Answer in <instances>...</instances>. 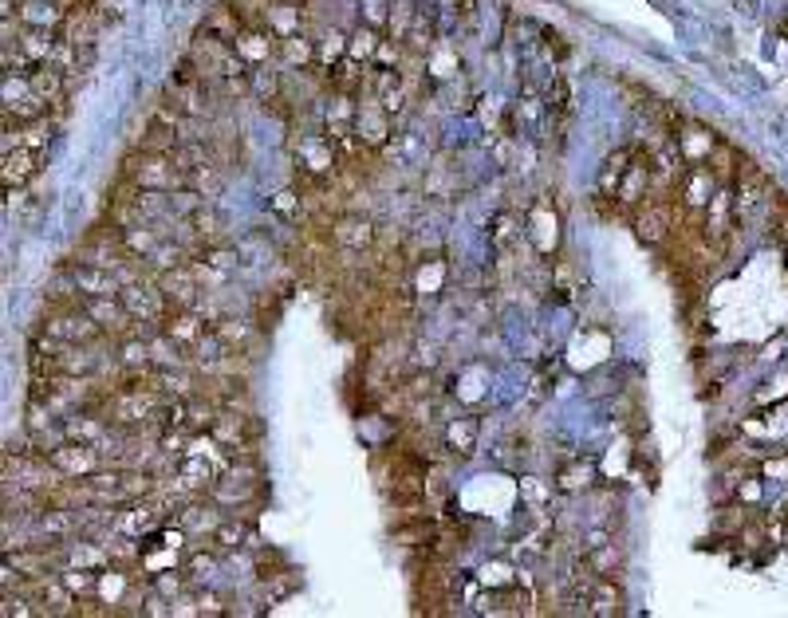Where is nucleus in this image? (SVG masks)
I'll use <instances>...</instances> for the list:
<instances>
[{"instance_id": "obj_18", "label": "nucleus", "mask_w": 788, "mask_h": 618, "mask_svg": "<svg viewBox=\"0 0 788 618\" xmlns=\"http://www.w3.org/2000/svg\"><path fill=\"white\" fill-rule=\"evenodd\" d=\"M477 433H481V422L477 418H454L450 426H446V449L450 453H458V457H469L473 449H477Z\"/></svg>"}, {"instance_id": "obj_14", "label": "nucleus", "mask_w": 788, "mask_h": 618, "mask_svg": "<svg viewBox=\"0 0 788 618\" xmlns=\"http://www.w3.org/2000/svg\"><path fill=\"white\" fill-rule=\"evenodd\" d=\"M623 615V591L603 579V575H591L588 583V618H615Z\"/></svg>"}, {"instance_id": "obj_22", "label": "nucleus", "mask_w": 788, "mask_h": 618, "mask_svg": "<svg viewBox=\"0 0 788 618\" xmlns=\"http://www.w3.org/2000/svg\"><path fill=\"white\" fill-rule=\"evenodd\" d=\"M588 485H591V465H584V461H572V465H564L556 473V493L572 496V493H584Z\"/></svg>"}, {"instance_id": "obj_16", "label": "nucleus", "mask_w": 788, "mask_h": 618, "mask_svg": "<svg viewBox=\"0 0 788 618\" xmlns=\"http://www.w3.org/2000/svg\"><path fill=\"white\" fill-rule=\"evenodd\" d=\"M678 138V146H682V158L686 162H706L710 154H714V146H718V138L710 134V130H702V126H686L674 134Z\"/></svg>"}, {"instance_id": "obj_24", "label": "nucleus", "mask_w": 788, "mask_h": 618, "mask_svg": "<svg viewBox=\"0 0 788 618\" xmlns=\"http://www.w3.org/2000/svg\"><path fill=\"white\" fill-rule=\"evenodd\" d=\"M288 567H292V563H288V559L280 556V552H272V548H268V552H257V579H272V575H280V571H288Z\"/></svg>"}, {"instance_id": "obj_12", "label": "nucleus", "mask_w": 788, "mask_h": 618, "mask_svg": "<svg viewBox=\"0 0 788 618\" xmlns=\"http://www.w3.org/2000/svg\"><path fill=\"white\" fill-rule=\"evenodd\" d=\"M714 186H718L714 170H710L706 162H690V166L682 170V182H678V201H682V209H706Z\"/></svg>"}, {"instance_id": "obj_17", "label": "nucleus", "mask_w": 788, "mask_h": 618, "mask_svg": "<svg viewBox=\"0 0 788 618\" xmlns=\"http://www.w3.org/2000/svg\"><path fill=\"white\" fill-rule=\"evenodd\" d=\"M225 166H217V162H205V166H197V170H190L186 174V186L194 189V193H201L205 201H213V197H221V189H225Z\"/></svg>"}, {"instance_id": "obj_4", "label": "nucleus", "mask_w": 788, "mask_h": 618, "mask_svg": "<svg viewBox=\"0 0 788 618\" xmlns=\"http://www.w3.org/2000/svg\"><path fill=\"white\" fill-rule=\"evenodd\" d=\"M44 335L52 339H64V343H103L107 331L91 319L87 308H67V311H48L44 323H40Z\"/></svg>"}, {"instance_id": "obj_13", "label": "nucleus", "mask_w": 788, "mask_h": 618, "mask_svg": "<svg viewBox=\"0 0 788 618\" xmlns=\"http://www.w3.org/2000/svg\"><path fill=\"white\" fill-rule=\"evenodd\" d=\"M40 162H44V154H40V150H32V146H16V150H8V154H4V166H0L4 189L28 186V182L40 174Z\"/></svg>"}, {"instance_id": "obj_1", "label": "nucleus", "mask_w": 788, "mask_h": 618, "mask_svg": "<svg viewBox=\"0 0 788 618\" xmlns=\"http://www.w3.org/2000/svg\"><path fill=\"white\" fill-rule=\"evenodd\" d=\"M119 174H123V178H131L138 189H162V193H174V189L186 186V174L170 162V154H154V150H138V146H134L123 162H119Z\"/></svg>"}, {"instance_id": "obj_23", "label": "nucleus", "mask_w": 788, "mask_h": 618, "mask_svg": "<svg viewBox=\"0 0 788 618\" xmlns=\"http://www.w3.org/2000/svg\"><path fill=\"white\" fill-rule=\"evenodd\" d=\"M584 552H588L584 563H588L595 575H615L619 563H623V559H619V548H615L611 540H607V544H595V548H584Z\"/></svg>"}, {"instance_id": "obj_8", "label": "nucleus", "mask_w": 788, "mask_h": 618, "mask_svg": "<svg viewBox=\"0 0 788 618\" xmlns=\"http://www.w3.org/2000/svg\"><path fill=\"white\" fill-rule=\"evenodd\" d=\"M158 327H162V331H166V335H170L186 355H194L197 343L213 331V327L205 323V315H201L197 308H170L162 319H158Z\"/></svg>"}, {"instance_id": "obj_9", "label": "nucleus", "mask_w": 788, "mask_h": 618, "mask_svg": "<svg viewBox=\"0 0 788 618\" xmlns=\"http://www.w3.org/2000/svg\"><path fill=\"white\" fill-rule=\"evenodd\" d=\"M71 276V284L87 296V300H95V296H119L123 292V280H119V272H111V268H95V264H75V260H64V268Z\"/></svg>"}, {"instance_id": "obj_15", "label": "nucleus", "mask_w": 788, "mask_h": 618, "mask_svg": "<svg viewBox=\"0 0 788 618\" xmlns=\"http://www.w3.org/2000/svg\"><path fill=\"white\" fill-rule=\"evenodd\" d=\"M631 162H635V150H631V146H619V150H611V154L603 158V166H599L595 193H607V197H615V189H619V182L627 178Z\"/></svg>"}, {"instance_id": "obj_26", "label": "nucleus", "mask_w": 788, "mask_h": 618, "mask_svg": "<svg viewBox=\"0 0 788 618\" xmlns=\"http://www.w3.org/2000/svg\"><path fill=\"white\" fill-rule=\"evenodd\" d=\"M493 241H497L501 248L513 245V217H505V213H501V217L493 221Z\"/></svg>"}, {"instance_id": "obj_5", "label": "nucleus", "mask_w": 788, "mask_h": 618, "mask_svg": "<svg viewBox=\"0 0 788 618\" xmlns=\"http://www.w3.org/2000/svg\"><path fill=\"white\" fill-rule=\"evenodd\" d=\"M331 237L339 248H351V252H371L375 241H379V221L363 209H343L335 221H331Z\"/></svg>"}, {"instance_id": "obj_25", "label": "nucleus", "mask_w": 788, "mask_h": 618, "mask_svg": "<svg viewBox=\"0 0 788 618\" xmlns=\"http://www.w3.org/2000/svg\"><path fill=\"white\" fill-rule=\"evenodd\" d=\"M197 615L221 618V615H229V607H225V599H217L213 591H197Z\"/></svg>"}, {"instance_id": "obj_6", "label": "nucleus", "mask_w": 788, "mask_h": 618, "mask_svg": "<svg viewBox=\"0 0 788 618\" xmlns=\"http://www.w3.org/2000/svg\"><path fill=\"white\" fill-rule=\"evenodd\" d=\"M119 300H123V308L134 315V323H158V319L170 311L166 296H162V284H158L154 276H142V280H134V284H123Z\"/></svg>"}, {"instance_id": "obj_3", "label": "nucleus", "mask_w": 788, "mask_h": 618, "mask_svg": "<svg viewBox=\"0 0 788 618\" xmlns=\"http://www.w3.org/2000/svg\"><path fill=\"white\" fill-rule=\"evenodd\" d=\"M355 138L371 150H383L394 138V115L383 107V99L375 91H359L355 103Z\"/></svg>"}, {"instance_id": "obj_19", "label": "nucleus", "mask_w": 788, "mask_h": 618, "mask_svg": "<svg viewBox=\"0 0 788 618\" xmlns=\"http://www.w3.org/2000/svg\"><path fill=\"white\" fill-rule=\"evenodd\" d=\"M190 221H194L201 245H225V241H229V237H225V217L217 213V205H213V201H205Z\"/></svg>"}, {"instance_id": "obj_11", "label": "nucleus", "mask_w": 788, "mask_h": 618, "mask_svg": "<svg viewBox=\"0 0 788 618\" xmlns=\"http://www.w3.org/2000/svg\"><path fill=\"white\" fill-rule=\"evenodd\" d=\"M438 520L434 516H426V512H402V520H394L391 524V540L398 548H406V552H418V548H426L434 536H438Z\"/></svg>"}, {"instance_id": "obj_10", "label": "nucleus", "mask_w": 788, "mask_h": 618, "mask_svg": "<svg viewBox=\"0 0 788 618\" xmlns=\"http://www.w3.org/2000/svg\"><path fill=\"white\" fill-rule=\"evenodd\" d=\"M158 284H162V296H166L170 308H197V300L205 292L201 280H197V272L190 268V260L178 264V268H170V272H162Z\"/></svg>"}, {"instance_id": "obj_20", "label": "nucleus", "mask_w": 788, "mask_h": 618, "mask_svg": "<svg viewBox=\"0 0 788 618\" xmlns=\"http://www.w3.org/2000/svg\"><path fill=\"white\" fill-rule=\"evenodd\" d=\"M217 414H221V406L213 402V398H205V394H194V398H186V430L194 433H209L213 430V422H217Z\"/></svg>"}, {"instance_id": "obj_21", "label": "nucleus", "mask_w": 788, "mask_h": 618, "mask_svg": "<svg viewBox=\"0 0 788 618\" xmlns=\"http://www.w3.org/2000/svg\"><path fill=\"white\" fill-rule=\"evenodd\" d=\"M706 166L714 170V178H718V186H733V182H737V170H741V154H737L733 146H725V142H718V146H714V154L706 158Z\"/></svg>"}, {"instance_id": "obj_2", "label": "nucleus", "mask_w": 788, "mask_h": 618, "mask_svg": "<svg viewBox=\"0 0 788 618\" xmlns=\"http://www.w3.org/2000/svg\"><path fill=\"white\" fill-rule=\"evenodd\" d=\"M678 213H682V201H678V197H658V193H651V197L631 213V229H635V237H639L643 245L662 248L670 241L674 225H678Z\"/></svg>"}, {"instance_id": "obj_7", "label": "nucleus", "mask_w": 788, "mask_h": 618, "mask_svg": "<svg viewBox=\"0 0 788 618\" xmlns=\"http://www.w3.org/2000/svg\"><path fill=\"white\" fill-rule=\"evenodd\" d=\"M48 461L64 473V477H91L95 469H103V449L99 445H83V441H60L56 449H48Z\"/></svg>"}, {"instance_id": "obj_27", "label": "nucleus", "mask_w": 788, "mask_h": 618, "mask_svg": "<svg viewBox=\"0 0 788 618\" xmlns=\"http://www.w3.org/2000/svg\"><path fill=\"white\" fill-rule=\"evenodd\" d=\"M773 229H777V241H785L788 245V205H781V213H777V225H773Z\"/></svg>"}]
</instances>
